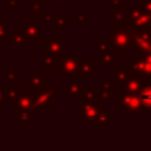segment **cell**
Segmentation results:
<instances>
[{
	"instance_id": "cell-1",
	"label": "cell",
	"mask_w": 151,
	"mask_h": 151,
	"mask_svg": "<svg viewBox=\"0 0 151 151\" xmlns=\"http://www.w3.org/2000/svg\"><path fill=\"white\" fill-rule=\"evenodd\" d=\"M110 47L113 48L115 53H122L125 55L129 47H131V40H133L134 31L127 25H117L115 29L110 31Z\"/></svg>"
},
{
	"instance_id": "cell-2",
	"label": "cell",
	"mask_w": 151,
	"mask_h": 151,
	"mask_svg": "<svg viewBox=\"0 0 151 151\" xmlns=\"http://www.w3.org/2000/svg\"><path fill=\"white\" fill-rule=\"evenodd\" d=\"M19 31H21L28 42H42L44 40V28L42 24L37 21V19L27 17L19 25Z\"/></svg>"
},
{
	"instance_id": "cell-3",
	"label": "cell",
	"mask_w": 151,
	"mask_h": 151,
	"mask_svg": "<svg viewBox=\"0 0 151 151\" xmlns=\"http://www.w3.org/2000/svg\"><path fill=\"white\" fill-rule=\"evenodd\" d=\"M12 109L29 110L37 117L44 114V109L39 107L35 104V90H31V89L29 90H20L17 98L12 102Z\"/></svg>"
},
{
	"instance_id": "cell-4",
	"label": "cell",
	"mask_w": 151,
	"mask_h": 151,
	"mask_svg": "<svg viewBox=\"0 0 151 151\" xmlns=\"http://www.w3.org/2000/svg\"><path fill=\"white\" fill-rule=\"evenodd\" d=\"M68 39L65 36H49L42 40V52L55 56L57 58H63L66 55Z\"/></svg>"
},
{
	"instance_id": "cell-5",
	"label": "cell",
	"mask_w": 151,
	"mask_h": 151,
	"mask_svg": "<svg viewBox=\"0 0 151 151\" xmlns=\"http://www.w3.org/2000/svg\"><path fill=\"white\" fill-rule=\"evenodd\" d=\"M101 101L97 102H80V119L85 123V126L98 125V115L101 111Z\"/></svg>"
},
{
	"instance_id": "cell-6",
	"label": "cell",
	"mask_w": 151,
	"mask_h": 151,
	"mask_svg": "<svg viewBox=\"0 0 151 151\" xmlns=\"http://www.w3.org/2000/svg\"><path fill=\"white\" fill-rule=\"evenodd\" d=\"M80 58L73 55H65L61 58L60 64V77L64 80H70V78H77V70Z\"/></svg>"
},
{
	"instance_id": "cell-7",
	"label": "cell",
	"mask_w": 151,
	"mask_h": 151,
	"mask_svg": "<svg viewBox=\"0 0 151 151\" xmlns=\"http://www.w3.org/2000/svg\"><path fill=\"white\" fill-rule=\"evenodd\" d=\"M35 104L44 110L55 109L56 107V96L52 93L49 86L39 89V90L35 91Z\"/></svg>"
},
{
	"instance_id": "cell-8",
	"label": "cell",
	"mask_w": 151,
	"mask_h": 151,
	"mask_svg": "<svg viewBox=\"0 0 151 151\" xmlns=\"http://www.w3.org/2000/svg\"><path fill=\"white\" fill-rule=\"evenodd\" d=\"M89 88H90V85H82V83H80L78 78L66 80V94L70 97L72 101L76 102V104H80L82 101L83 93Z\"/></svg>"
},
{
	"instance_id": "cell-9",
	"label": "cell",
	"mask_w": 151,
	"mask_h": 151,
	"mask_svg": "<svg viewBox=\"0 0 151 151\" xmlns=\"http://www.w3.org/2000/svg\"><path fill=\"white\" fill-rule=\"evenodd\" d=\"M37 115L31 113L29 110H23V109H12V119L16 121L20 127H29L33 123V121L37 119Z\"/></svg>"
},
{
	"instance_id": "cell-10",
	"label": "cell",
	"mask_w": 151,
	"mask_h": 151,
	"mask_svg": "<svg viewBox=\"0 0 151 151\" xmlns=\"http://www.w3.org/2000/svg\"><path fill=\"white\" fill-rule=\"evenodd\" d=\"M24 83L27 86H29L31 90H35V91L49 86V81H48V78H45L44 72H33V73H31L28 78L24 80Z\"/></svg>"
},
{
	"instance_id": "cell-11",
	"label": "cell",
	"mask_w": 151,
	"mask_h": 151,
	"mask_svg": "<svg viewBox=\"0 0 151 151\" xmlns=\"http://www.w3.org/2000/svg\"><path fill=\"white\" fill-rule=\"evenodd\" d=\"M60 64L61 60L55 56L49 55L47 52H42L41 57V65L44 73H58L60 72Z\"/></svg>"
},
{
	"instance_id": "cell-12",
	"label": "cell",
	"mask_w": 151,
	"mask_h": 151,
	"mask_svg": "<svg viewBox=\"0 0 151 151\" xmlns=\"http://www.w3.org/2000/svg\"><path fill=\"white\" fill-rule=\"evenodd\" d=\"M98 68V63L96 61H89V60H80L78 64V70H77V78H90L93 73L97 72Z\"/></svg>"
},
{
	"instance_id": "cell-13",
	"label": "cell",
	"mask_w": 151,
	"mask_h": 151,
	"mask_svg": "<svg viewBox=\"0 0 151 151\" xmlns=\"http://www.w3.org/2000/svg\"><path fill=\"white\" fill-rule=\"evenodd\" d=\"M109 19L110 24L113 25H122L126 24V7H121V5L111 4L109 11Z\"/></svg>"
},
{
	"instance_id": "cell-14",
	"label": "cell",
	"mask_w": 151,
	"mask_h": 151,
	"mask_svg": "<svg viewBox=\"0 0 151 151\" xmlns=\"http://www.w3.org/2000/svg\"><path fill=\"white\" fill-rule=\"evenodd\" d=\"M8 42H11L12 48H15V49H23V48H25L28 41H27L23 32L19 31V29H13V31H9Z\"/></svg>"
},
{
	"instance_id": "cell-15",
	"label": "cell",
	"mask_w": 151,
	"mask_h": 151,
	"mask_svg": "<svg viewBox=\"0 0 151 151\" xmlns=\"http://www.w3.org/2000/svg\"><path fill=\"white\" fill-rule=\"evenodd\" d=\"M114 61H115V55H114L113 48L111 49H109V50H106V52L98 53V58H97L98 65L110 66V65H114Z\"/></svg>"
},
{
	"instance_id": "cell-16",
	"label": "cell",
	"mask_w": 151,
	"mask_h": 151,
	"mask_svg": "<svg viewBox=\"0 0 151 151\" xmlns=\"http://www.w3.org/2000/svg\"><path fill=\"white\" fill-rule=\"evenodd\" d=\"M53 25H55L56 31H61V29H65L68 27V15L66 12H58L55 13V20H53Z\"/></svg>"
},
{
	"instance_id": "cell-17",
	"label": "cell",
	"mask_w": 151,
	"mask_h": 151,
	"mask_svg": "<svg viewBox=\"0 0 151 151\" xmlns=\"http://www.w3.org/2000/svg\"><path fill=\"white\" fill-rule=\"evenodd\" d=\"M72 19H73V24H90L91 13L90 12H73Z\"/></svg>"
},
{
	"instance_id": "cell-18",
	"label": "cell",
	"mask_w": 151,
	"mask_h": 151,
	"mask_svg": "<svg viewBox=\"0 0 151 151\" xmlns=\"http://www.w3.org/2000/svg\"><path fill=\"white\" fill-rule=\"evenodd\" d=\"M4 90H5V97H7V101L13 102L17 96L20 94V89H19V85H8V83H4Z\"/></svg>"
},
{
	"instance_id": "cell-19",
	"label": "cell",
	"mask_w": 151,
	"mask_h": 151,
	"mask_svg": "<svg viewBox=\"0 0 151 151\" xmlns=\"http://www.w3.org/2000/svg\"><path fill=\"white\" fill-rule=\"evenodd\" d=\"M5 83H8V85H19L17 73L13 70L12 65L5 66Z\"/></svg>"
},
{
	"instance_id": "cell-20",
	"label": "cell",
	"mask_w": 151,
	"mask_h": 151,
	"mask_svg": "<svg viewBox=\"0 0 151 151\" xmlns=\"http://www.w3.org/2000/svg\"><path fill=\"white\" fill-rule=\"evenodd\" d=\"M31 17L33 19H37L39 20L40 17L42 16V13H44V11H42V4L40 0H33L31 4Z\"/></svg>"
},
{
	"instance_id": "cell-21",
	"label": "cell",
	"mask_w": 151,
	"mask_h": 151,
	"mask_svg": "<svg viewBox=\"0 0 151 151\" xmlns=\"http://www.w3.org/2000/svg\"><path fill=\"white\" fill-rule=\"evenodd\" d=\"M9 37V29L7 25V20L4 17H0V42H8Z\"/></svg>"
},
{
	"instance_id": "cell-22",
	"label": "cell",
	"mask_w": 151,
	"mask_h": 151,
	"mask_svg": "<svg viewBox=\"0 0 151 151\" xmlns=\"http://www.w3.org/2000/svg\"><path fill=\"white\" fill-rule=\"evenodd\" d=\"M141 101L146 107H151V86H146L141 93Z\"/></svg>"
},
{
	"instance_id": "cell-23",
	"label": "cell",
	"mask_w": 151,
	"mask_h": 151,
	"mask_svg": "<svg viewBox=\"0 0 151 151\" xmlns=\"http://www.w3.org/2000/svg\"><path fill=\"white\" fill-rule=\"evenodd\" d=\"M19 0H7V5H4V12H17Z\"/></svg>"
},
{
	"instance_id": "cell-24",
	"label": "cell",
	"mask_w": 151,
	"mask_h": 151,
	"mask_svg": "<svg viewBox=\"0 0 151 151\" xmlns=\"http://www.w3.org/2000/svg\"><path fill=\"white\" fill-rule=\"evenodd\" d=\"M8 105L7 97H5V90H4V83L0 80V109H5Z\"/></svg>"
},
{
	"instance_id": "cell-25",
	"label": "cell",
	"mask_w": 151,
	"mask_h": 151,
	"mask_svg": "<svg viewBox=\"0 0 151 151\" xmlns=\"http://www.w3.org/2000/svg\"><path fill=\"white\" fill-rule=\"evenodd\" d=\"M40 20H41L42 25H45V24H52L53 20H55V13H52V12H44V13H42V16L40 17Z\"/></svg>"
},
{
	"instance_id": "cell-26",
	"label": "cell",
	"mask_w": 151,
	"mask_h": 151,
	"mask_svg": "<svg viewBox=\"0 0 151 151\" xmlns=\"http://www.w3.org/2000/svg\"><path fill=\"white\" fill-rule=\"evenodd\" d=\"M138 7L151 16V0H139Z\"/></svg>"
},
{
	"instance_id": "cell-27",
	"label": "cell",
	"mask_w": 151,
	"mask_h": 151,
	"mask_svg": "<svg viewBox=\"0 0 151 151\" xmlns=\"http://www.w3.org/2000/svg\"><path fill=\"white\" fill-rule=\"evenodd\" d=\"M50 90H52V93L56 96V98H58V97L61 96V85H58V83H55V85H49Z\"/></svg>"
},
{
	"instance_id": "cell-28",
	"label": "cell",
	"mask_w": 151,
	"mask_h": 151,
	"mask_svg": "<svg viewBox=\"0 0 151 151\" xmlns=\"http://www.w3.org/2000/svg\"><path fill=\"white\" fill-rule=\"evenodd\" d=\"M53 3H55L57 7H61V5H64V4H66V3L69 1V0H52Z\"/></svg>"
},
{
	"instance_id": "cell-29",
	"label": "cell",
	"mask_w": 151,
	"mask_h": 151,
	"mask_svg": "<svg viewBox=\"0 0 151 151\" xmlns=\"http://www.w3.org/2000/svg\"><path fill=\"white\" fill-rule=\"evenodd\" d=\"M111 3L114 5H121V0H111Z\"/></svg>"
},
{
	"instance_id": "cell-30",
	"label": "cell",
	"mask_w": 151,
	"mask_h": 151,
	"mask_svg": "<svg viewBox=\"0 0 151 151\" xmlns=\"http://www.w3.org/2000/svg\"><path fill=\"white\" fill-rule=\"evenodd\" d=\"M1 12H4V5H1V3H0V15H1Z\"/></svg>"
}]
</instances>
